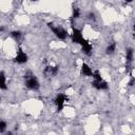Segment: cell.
I'll return each instance as SVG.
<instances>
[{
    "instance_id": "obj_5",
    "label": "cell",
    "mask_w": 135,
    "mask_h": 135,
    "mask_svg": "<svg viewBox=\"0 0 135 135\" xmlns=\"http://www.w3.org/2000/svg\"><path fill=\"white\" fill-rule=\"evenodd\" d=\"M69 101V97L65 94H58L54 100L55 105L57 108V111H62V109L64 108V104Z\"/></svg>"
},
{
    "instance_id": "obj_4",
    "label": "cell",
    "mask_w": 135,
    "mask_h": 135,
    "mask_svg": "<svg viewBox=\"0 0 135 135\" xmlns=\"http://www.w3.org/2000/svg\"><path fill=\"white\" fill-rule=\"evenodd\" d=\"M71 39H72V41L74 43H77L79 45H81L85 41V39L82 36L81 31L76 28V27H74V26H73V31H72V34H71Z\"/></svg>"
},
{
    "instance_id": "obj_13",
    "label": "cell",
    "mask_w": 135,
    "mask_h": 135,
    "mask_svg": "<svg viewBox=\"0 0 135 135\" xmlns=\"http://www.w3.org/2000/svg\"><path fill=\"white\" fill-rule=\"evenodd\" d=\"M11 36H12L16 41H19V40L21 39V37H22V34H21V32H19V31H14V32L11 33Z\"/></svg>"
},
{
    "instance_id": "obj_1",
    "label": "cell",
    "mask_w": 135,
    "mask_h": 135,
    "mask_svg": "<svg viewBox=\"0 0 135 135\" xmlns=\"http://www.w3.org/2000/svg\"><path fill=\"white\" fill-rule=\"evenodd\" d=\"M92 77L94 78V80H93V82H92V85H93L95 89H97V90H107V89L109 88L108 82L101 77L99 71H97V70L94 71Z\"/></svg>"
},
{
    "instance_id": "obj_17",
    "label": "cell",
    "mask_w": 135,
    "mask_h": 135,
    "mask_svg": "<svg viewBox=\"0 0 135 135\" xmlns=\"http://www.w3.org/2000/svg\"><path fill=\"white\" fill-rule=\"evenodd\" d=\"M124 1H126V2H127V3H130V2H133V1H134V0H124Z\"/></svg>"
},
{
    "instance_id": "obj_15",
    "label": "cell",
    "mask_w": 135,
    "mask_h": 135,
    "mask_svg": "<svg viewBox=\"0 0 135 135\" xmlns=\"http://www.w3.org/2000/svg\"><path fill=\"white\" fill-rule=\"evenodd\" d=\"M6 129V122L4 120H1L0 121V133H3Z\"/></svg>"
},
{
    "instance_id": "obj_16",
    "label": "cell",
    "mask_w": 135,
    "mask_h": 135,
    "mask_svg": "<svg viewBox=\"0 0 135 135\" xmlns=\"http://www.w3.org/2000/svg\"><path fill=\"white\" fill-rule=\"evenodd\" d=\"M133 84H135V78H134V76L132 75V73L130 74V80H129V85L131 86V85H133Z\"/></svg>"
},
{
    "instance_id": "obj_6",
    "label": "cell",
    "mask_w": 135,
    "mask_h": 135,
    "mask_svg": "<svg viewBox=\"0 0 135 135\" xmlns=\"http://www.w3.org/2000/svg\"><path fill=\"white\" fill-rule=\"evenodd\" d=\"M27 59H28V57H27L26 53L21 47H19V50L17 51V55L15 57V61L17 63H19V64H23V63H25L27 61Z\"/></svg>"
},
{
    "instance_id": "obj_14",
    "label": "cell",
    "mask_w": 135,
    "mask_h": 135,
    "mask_svg": "<svg viewBox=\"0 0 135 135\" xmlns=\"http://www.w3.org/2000/svg\"><path fill=\"white\" fill-rule=\"evenodd\" d=\"M79 16H80V11H79V8L74 7V8H73V14H72V20L79 18Z\"/></svg>"
},
{
    "instance_id": "obj_3",
    "label": "cell",
    "mask_w": 135,
    "mask_h": 135,
    "mask_svg": "<svg viewBox=\"0 0 135 135\" xmlns=\"http://www.w3.org/2000/svg\"><path fill=\"white\" fill-rule=\"evenodd\" d=\"M49 27H50L51 31L55 34V36H56L57 38H59L60 40H64V39H66V37L69 36L68 32H66L63 27H61V26H54L53 23H49Z\"/></svg>"
},
{
    "instance_id": "obj_7",
    "label": "cell",
    "mask_w": 135,
    "mask_h": 135,
    "mask_svg": "<svg viewBox=\"0 0 135 135\" xmlns=\"http://www.w3.org/2000/svg\"><path fill=\"white\" fill-rule=\"evenodd\" d=\"M58 70H59L58 66H56V65H47L43 70V74L45 77H54L57 75Z\"/></svg>"
},
{
    "instance_id": "obj_8",
    "label": "cell",
    "mask_w": 135,
    "mask_h": 135,
    "mask_svg": "<svg viewBox=\"0 0 135 135\" xmlns=\"http://www.w3.org/2000/svg\"><path fill=\"white\" fill-rule=\"evenodd\" d=\"M93 70L90 68V65L89 64H86L85 62H83L82 64H81V68H80V73H81V75H83V76H93Z\"/></svg>"
},
{
    "instance_id": "obj_9",
    "label": "cell",
    "mask_w": 135,
    "mask_h": 135,
    "mask_svg": "<svg viewBox=\"0 0 135 135\" xmlns=\"http://www.w3.org/2000/svg\"><path fill=\"white\" fill-rule=\"evenodd\" d=\"M81 50H82V52L85 54V55H88V56H90L91 54H92V50H93V46H92V44L88 41V40H85L81 45Z\"/></svg>"
},
{
    "instance_id": "obj_2",
    "label": "cell",
    "mask_w": 135,
    "mask_h": 135,
    "mask_svg": "<svg viewBox=\"0 0 135 135\" xmlns=\"http://www.w3.org/2000/svg\"><path fill=\"white\" fill-rule=\"evenodd\" d=\"M24 79H25V86L30 90H33V91H36L39 89V81L37 80V78L35 77L34 74H32L31 72H27L24 76Z\"/></svg>"
},
{
    "instance_id": "obj_11",
    "label": "cell",
    "mask_w": 135,
    "mask_h": 135,
    "mask_svg": "<svg viewBox=\"0 0 135 135\" xmlns=\"http://www.w3.org/2000/svg\"><path fill=\"white\" fill-rule=\"evenodd\" d=\"M115 51H116V43L113 42V43H111V44L108 45V47H107V50H105V53H107L108 55H111V54H113Z\"/></svg>"
},
{
    "instance_id": "obj_12",
    "label": "cell",
    "mask_w": 135,
    "mask_h": 135,
    "mask_svg": "<svg viewBox=\"0 0 135 135\" xmlns=\"http://www.w3.org/2000/svg\"><path fill=\"white\" fill-rule=\"evenodd\" d=\"M0 76H1V83H0V88H1V90H5V89H6V78H5L4 72H1V73H0Z\"/></svg>"
},
{
    "instance_id": "obj_18",
    "label": "cell",
    "mask_w": 135,
    "mask_h": 135,
    "mask_svg": "<svg viewBox=\"0 0 135 135\" xmlns=\"http://www.w3.org/2000/svg\"><path fill=\"white\" fill-rule=\"evenodd\" d=\"M134 31H135V24H134ZM134 36H135V34H134Z\"/></svg>"
},
{
    "instance_id": "obj_10",
    "label": "cell",
    "mask_w": 135,
    "mask_h": 135,
    "mask_svg": "<svg viewBox=\"0 0 135 135\" xmlns=\"http://www.w3.org/2000/svg\"><path fill=\"white\" fill-rule=\"evenodd\" d=\"M133 58H134V52L131 47L127 49L126 50V63H127V68H129L130 63L133 61Z\"/></svg>"
}]
</instances>
